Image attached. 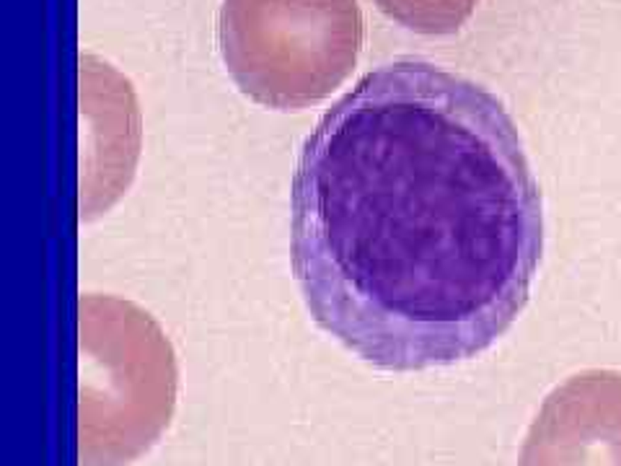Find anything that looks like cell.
<instances>
[{"mask_svg":"<svg viewBox=\"0 0 621 466\" xmlns=\"http://www.w3.org/2000/svg\"><path fill=\"white\" fill-rule=\"evenodd\" d=\"M541 192L495 93L402 57L357 80L303 143L290 264L310 316L365 363L476 357L526 309Z\"/></svg>","mask_w":621,"mask_h":466,"instance_id":"6da1fadb","label":"cell"},{"mask_svg":"<svg viewBox=\"0 0 621 466\" xmlns=\"http://www.w3.org/2000/svg\"><path fill=\"white\" fill-rule=\"evenodd\" d=\"M176 357L147 311L80 298V466H124L163 435L176 407Z\"/></svg>","mask_w":621,"mask_h":466,"instance_id":"7a4b0ae2","label":"cell"},{"mask_svg":"<svg viewBox=\"0 0 621 466\" xmlns=\"http://www.w3.org/2000/svg\"><path fill=\"white\" fill-rule=\"evenodd\" d=\"M215 37L241 93L262 107L295 112L347 80L365 23L357 0H223Z\"/></svg>","mask_w":621,"mask_h":466,"instance_id":"3957f363","label":"cell"},{"mask_svg":"<svg viewBox=\"0 0 621 466\" xmlns=\"http://www.w3.org/2000/svg\"><path fill=\"white\" fill-rule=\"evenodd\" d=\"M518 466H621V373L582 371L546 399Z\"/></svg>","mask_w":621,"mask_h":466,"instance_id":"277c9868","label":"cell"},{"mask_svg":"<svg viewBox=\"0 0 621 466\" xmlns=\"http://www.w3.org/2000/svg\"><path fill=\"white\" fill-rule=\"evenodd\" d=\"M391 21L402 23L409 31L442 37L456 34L481 0H373Z\"/></svg>","mask_w":621,"mask_h":466,"instance_id":"5b68a950","label":"cell"}]
</instances>
